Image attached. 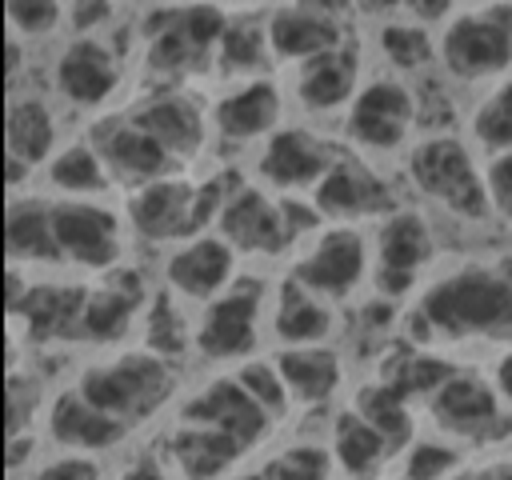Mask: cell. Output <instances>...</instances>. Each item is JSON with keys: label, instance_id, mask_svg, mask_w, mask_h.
Segmentation results:
<instances>
[{"label": "cell", "instance_id": "1", "mask_svg": "<svg viewBox=\"0 0 512 480\" xmlns=\"http://www.w3.org/2000/svg\"><path fill=\"white\" fill-rule=\"evenodd\" d=\"M416 320L444 340L512 332V264H464L420 292Z\"/></svg>", "mask_w": 512, "mask_h": 480}, {"label": "cell", "instance_id": "2", "mask_svg": "<svg viewBox=\"0 0 512 480\" xmlns=\"http://www.w3.org/2000/svg\"><path fill=\"white\" fill-rule=\"evenodd\" d=\"M436 56L460 84H500L512 76V4L456 12L436 40Z\"/></svg>", "mask_w": 512, "mask_h": 480}, {"label": "cell", "instance_id": "3", "mask_svg": "<svg viewBox=\"0 0 512 480\" xmlns=\"http://www.w3.org/2000/svg\"><path fill=\"white\" fill-rule=\"evenodd\" d=\"M408 180L428 204L456 220H484L492 212L484 192V168H476L472 148L460 136H424L408 152Z\"/></svg>", "mask_w": 512, "mask_h": 480}, {"label": "cell", "instance_id": "4", "mask_svg": "<svg viewBox=\"0 0 512 480\" xmlns=\"http://www.w3.org/2000/svg\"><path fill=\"white\" fill-rule=\"evenodd\" d=\"M76 388L104 416L132 428L136 420L152 416L172 392V364L152 352H124V356L84 368Z\"/></svg>", "mask_w": 512, "mask_h": 480}, {"label": "cell", "instance_id": "5", "mask_svg": "<svg viewBox=\"0 0 512 480\" xmlns=\"http://www.w3.org/2000/svg\"><path fill=\"white\" fill-rule=\"evenodd\" d=\"M232 16H224L212 4H188V8H152L144 28V56H148V72L152 76H184L204 68L208 60H216L220 36L228 28Z\"/></svg>", "mask_w": 512, "mask_h": 480}, {"label": "cell", "instance_id": "6", "mask_svg": "<svg viewBox=\"0 0 512 480\" xmlns=\"http://www.w3.org/2000/svg\"><path fill=\"white\" fill-rule=\"evenodd\" d=\"M416 96L400 76H372L344 112V136L364 152H396L416 128Z\"/></svg>", "mask_w": 512, "mask_h": 480}, {"label": "cell", "instance_id": "7", "mask_svg": "<svg viewBox=\"0 0 512 480\" xmlns=\"http://www.w3.org/2000/svg\"><path fill=\"white\" fill-rule=\"evenodd\" d=\"M368 264H372V252H368V240L360 236V228L356 224H332L296 260L292 280L320 300H348L364 284Z\"/></svg>", "mask_w": 512, "mask_h": 480}, {"label": "cell", "instance_id": "8", "mask_svg": "<svg viewBox=\"0 0 512 480\" xmlns=\"http://www.w3.org/2000/svg\"><path fill=\"white\" fill-rule=\"evenodd\" d=\"M432 224L424 212L416 208H396L392 216H384L376 244H372V276L376 288L384 296H404L412 292V284L420 280V272L432 260Z\"/></svg>", "mask_w": 512, "mask_h": 480}, {"label": "cell", "instance_id": "9", "mask_svg": "<svg viewBox=\"0 0 512 480\" xmlns=\"http://www.w3.org/2000/svg\"><path fill=\"white\" fill-rule=\"evenodd\" d=\"M52 228H56V248H60L64 264L104 272L124 252L120 216L96 200H56L52 204Z\"/></svg>", "mask_w": 512, "mask_h": 480}, {"label": "cell", "instance_id": "10", "mask_svg": "<svg viewBox=\"0 0 512 480\" xmlns=\"http://www.w3.org/2000/svg\"><path fill=\"white\" fill-rule=\"evenodd\" d=\"M128 228L148 244H184L204 236L196 224V184L180 176L152 180L128 196Z\"/></svg>", "mask_w": 512, "mask_h": 480}, {"label": "cell", "instance_id": "11", "mask_svg": "<svg viewBox=\"0 0 512 480\" xmlns=\"http://www.w3.org/2000/svg\"><path fill=\"white\" fill-rule=\"evenodd\" d=\"M260 288L256 284H232L224 296L204 304L196 320V352L204 360H240L256 348L260 328Z\"/></svg>", "mask_w": 512, "mask_h": 480}, {"label": "cell", "instance_id": "12", "mask_svg": "<svg viewBox=\"0 0 512 480\" xmlns=\"http://www.w3.org/2000/svg\"><path fill=\"white\" fill-rule=\"evenodd\" d=\"M164 280H168L172 296L196 300V304H212L236 280V248L224 236H208V232L192 236V240H184V244H176L168 252Z\"/></svg>", "mask_w": 512, "mask_h": 480}, {"label": "cell", "instance_id": "13", "mask_svg": "<svg viewBox=\"0 0 512 480\" xmlns=\"http://www.w3.org/2000/svg\"><path fill=\"white\" fill-rule=\"evenodd\" d=\"M56 92L76 108H100L120 88V56L100 36H72L52 64Z\"/></svg>", "mask_w": 512, "mask_h": 480}, {"label": "cell", "instance_id": "14", "mask_svg": "<svg viewBox=\"0 0 512 480\" xmlns=\"http://www.w3.org/2000/svg\"><path fill=\"white\" fill-rule=\"evenodd\" d=\"M92 148L104 160L108 176L120 180V184H132V188H144L152 180H164L176 168V160L144 128H136L128 116L100 120L96 132H92Z\"/></svg>", "mask_w": 512, "mask_h": 480}, {"label": "cell", "instance_id": "15", "mask_svg": "<svg viewBox=\"0 0 512 480\" xmlns=\"http://www.w3.org/2000/svg\"><path fill=\"white\" fill-rule=\"evenodd\" d=\"M268 48L280 60L304 64L312 56H324L348 40L344 20L332 4H280L268 16Z\"/></svg>", "mask_w": 512, "mask_h": 480}, {"label": "cell", "instance_id": "16", "mask_svg": "<svg viewBox=\"0 0 512 480\" xmlns=\"http://www.w3.org/2000/svg\"><path fill=\"white\" fill-rule=\"evenodd\" d=\"M128 120L136 128H144L176 164L192 160L200 148H204V136H208V124H204V112H200V100L180 92V88H160L152 92L148 100H140Z\"/></svg>", "mask_w": 512, "mask_h": 480}, {"label": "cell", "instance_id": "17", "mask_svg": "<svg viewBox=\"0 0 512 480\" xmlns=\"http://www.w3.org/2000/svg\"><path fill=\"white\" fill-rule=\"evenodd\" d=\"M332 164H336V152L324 136L308 128H280L268 136L256 160V172L280 192H304V188H316Z\"/></svg>", "mask_w": 512, "mask_h": 480}, {"label": "cell", "instance_id": "18", "mask_svg": "<svg viewBox=\"0 0 512 480\" xmlns=\"http://www.w3.org/2000/svg\"><path fill=\"white\" fill-rule=\"evenodd\" d=\"M312 204L320 216H336L340 224L356 220V216H372L384 212L392 216V184L380 180L372 168H364L352 156H336V164L328 168V176L312 188Z\"/></svg>", "mask_w": 512, "mask_h": 480}, {"label": "cell", "instance_id": "19", "mask_svg": "<svg viewBox=\"0 0 512 480\" xmlns=\"http://www.w3.org/2000/svg\"><path fill=\"white\" fill-rule=\"evenodd\" d=\"M220 236L236 248V252H252V256H276L284 252L292 240H288V228H284V208L276 200H268L260 188L252 184H240L224 212H220Z\"/></svg>", "mask_w": 512, "mask_h": 480}, {"label": "cell", "instance_id": "20", "mask_svg": "<svg viewBox=\"0 0 512 480\" xmlns=\"http://www.w3.org/2000/svg\"><path fill=\"white\" fill-rule=\"evenodd\" d=\"M432 416L444 432L464 436V440L500 436V428L508 424V416L500 408V392L492 384H484L480 376H464V372H456L432 396Z\"/></svg>", "mask_w": 512, "mask_h": 480}, {"label": "cell", "instance_id": "21", "mask_svg": "<svg viewBox=\"0 0 512 480\" xmlns=\"http://www.w3.org/2000/svg\"><path fill=\"white\" fill-rule=\"evenodd\" d=\"M184 424H204V428L228 432L244 448H252L268 428V412L240 388V380H212L184 404Z\"/></svg>", "mask_w": 512, "mask_h": 480}, {"label": "cell", "instance_id": "22", "mask_svg": "<svg viewBox=\"0 0 512 480\" xmlns=\"http://www.w3.org/2000/svg\"><path fill=\"white\" fill-rule=\"evenodd\" d=\"M356 80H360V48L352 40H344L340 48L312 56L304 64H296V100L308 112H336L356 100Z\"/></svg>", "mask_w": 512, "mask_h": 480}, {"label": "cell", "instance_id": "23", "mask_svg": "<svg viewBox=\"0 0 512 480\" xmlns=\"http://www.w3.org/2000/svg\"><path fill=\"white\" fill-rule=\"evenodd\" d=\"M280 88L268 80V76H256V80H244L236 84L232 92H224L212 108V128L220 140H232V144H248V140H260V136H272L276 120H280Z\"/></svg>", "mask_w": 512, "mask_h": 480}, {"label": "cell", "instance_id": "24", "mask_svg": "<svg viewBox=\"0 0 512 480\" xmlns=\"http://www.w3.org/2000/svg\"><path fill=\"white\" fill-rule=\"evenodd\" d=\"M48 436L68 448V452H80V456H92V452H108L116 448L124 436H128V424L104 416L96 404H88L80 396V388H68L52 400L48 408Z\"/></svg>", "mask_w": 512, "mask_h": 480}, {"label": "cell", "instance_id": "25", "mask_svg": "<svg viewBox=\"0 0 512 480\" xmlns=\"http://www.w3.org/2000/svg\"><path fill=\"white\" fill-rule=\"evenodd\" d=\"M56 156V116L44 96L12 92L4 108V160L36 168Z\"/></svg>", "mask_w": 512, "mask_h": 480}, {"label": "cell", "instance_id": "26", "mask_svg": "<svg viewBox=\"0 0 512 480\" xmlns=\"http://www.w3.org/2000/svg\"><path fill=\"white\" fill-rule=\"evenodd\" d=\"M4 256L16 264H64L52 228V204L36 196H12L4 208Z\"/></svg>", "mask_w": 512, "mask_h": 480}, {"label": "cell", "instance_id": "27", "mask_svg": "<svg viewBox=\"0 0 512 480\" xmlns=\"http://www.w3.org/2000/svg\"><path fill=\"white\" fill-rule=\"evenodd\" d=\"M172 460L176 468L188 476V480H220L248 448L228 436V432H216V428H204V424H184L176 428L172 436Z\"/></svg>", "mask_w": 512, "mask_h": 480}, {"label": "cell", "instance_id": "28", "mask_svg": "<svg viewBox=\"0 0 512 480\" xmlns=\"http://www.w3.org/2000/svg\"><path fill=\"white\" fill-rule=\"evenodd\" d=\"M276 368L288 384V396L296 404H324L340 388V356L324 344H300L284 348L276 356Z\"/></svg>", "mask_w": 512, "mask_h": 480}, {"label": "cell", "instance_id": "29", "mask_svg": "<svg viewBox=\"0 0 512 480\" xmlns=\"http://www.w3.org/2000/svg\"><path fill=\"white\" fill-rule=\"evenodd\" d=\"M140 308V284L136 276L128 280H108L92 292H84V312H80V336L96 344H112L128 332L132 316Z\"/></svg>", "mask_w": 512, "mask_h": 480}, {"label": "cell", "instance_id": "30", "mask_svg": "<svg viewBox=\"0 0 512 480\" xmlns=\"http://www.w3.org/2000/svg\"><path fill=\"white\" fill-rule=\"evenodd\" d=\"M332 328V312L320 296H312L308 288H300L296 280H288L276 296V308H272V332L288 344V348H300V344H320Z\"/></svg>", "mask_w": 512, "mask_h": 480}, {"label": "cell", "instance_id": "31", "mask_svg": "<svg viewBox=\"0 0 512 480\" xmlns=\"http://www.w3.org/2000/svg\"><path fill=\"white\" fill-rule=\"evenodd\" d=\"M108 180L112 176H108L104 160L96 156L92 140H76L48 160V184L56 192H64V200H92L96 192L108 188Z\"/></svg>", "mask_w": 512, "mask_h": 480}, {"label": "cell", "instance_id": "32", "mask_svg": "<svg viewBox=\"0 0 512 480\" xmlns=\"http://www.w3.org/2000/svg\"><path fill=\"white\" fill-rule=\"evenodd\" d=\"M268 20H228L224 36H220V48H216V68L224 76H244V80H256L264 60H268Z\"/></svg>", "mask_w": 512, "mask_h": 480}, {"label": "cell", "instance_id": "33", "mask_svg": "<svg viewBox=\"0 0 512 480\" xmlns=\"http://www.w3.org/2000/svg\"><path fill=\"white\" fill-rule=\"evenodd\" d=\"M332 456L352 472V476H368L388 452L392 444L360 416V412H344L336 424H332Z\"/></svg>", "mask_w": 512, "mask_h": 480}, {"label": "cell", "instance_id": "34", "mask_svg": "<svg viewBox=\"0 0 512 480\" xmlns=\"http://www.w3.org/2000/svg\"><path fill=\"white\" fill-rule=\"evenodd\" d=\"M468 128H472V140H476L488 156L512 152V76H504L500 84H492V88L480 96V104H476Z\"/></svg>", "mask_w": 512, "mask_h": 480}, {"label": "cell", "instance_id": "35", "mask_svg": "<svg viewBox=\"0 0 512 480\" xmlns=\"http://www.w3.org/2000/svg\"><path fill=\"white\" fill-rule=\"evenodd\" d=\"M144 336H148V352L160 360H176L188 352V344H196V332L188 328L184 312L176 308L172 296H156L144 320Z\"/></svg>", "mask_w": 512, "mask_h": 480}, {"label": "cell", "instance_id": "36", "mask_svg": "<svg viewBox=\"0 0 512 480\" xmlns=\"http://www.w3.org/2000/svg\"><path fill=\"white\" fill-rule=\"evenodd\" d=\"M380 56L396 68V72H416L432 60V40L424 36V28L416 20H388L376 36Z\"/></svg>", "mask_w": 512, "mask_h": 480}, {"label": "cell", "instance_id": "37", "mask_svg": "<svg viewBox=\"0 0 512 480\" xmlns=\"http://www.w3.org/2000/svg\"><path fill=\"white\" fill-rule=\"evenodd\" d=\"M408 400L404 396H396V392H388L384 384H376V388H368L364 392V400H360V416L396 448V444H404L408 440V432H412V416H408V408H404Z\"/></svg>", "mask_w": 512, "mask_h": 480}, {"label": "cell", "instance_id": "38", "mask_svg": "<svg viewBox=\"0 0 512 480\" xmlns=\"http://www.w3.org/2000/svg\"><path fill=\"white\" fill-rule=\"evenodd\" d=\"M4 24L12 28V36H24V40H36V36H48L56 32L68 16L64 4H52V0H4Z\"/></svg>", "mask_w": 512, "mask_h": 480}, {"label": "cell", "instance_id": "39", "mask_svg": "<svg viewBox=\"0 0 512 480\" xmlns=\"http://www.w3.org/2000/svg\"><path fill=\"white\" fill-rule=\"evenodd\" d=\"M236 380H240V388H244L268 416H284V408H288V384H284V376H280L276 364L252 360V364L240 368Z\"/></svg>", "mask_w": 512, "mask_h": 480}, {"label": "cell", "instance_id": "40", "mask_svg": "<svg viewBox=\"0 0 512 480\" xmlns=\"http://www.w3.org/2000/svg\"><path fill=\"white\" fill-rule=\"evenodd\" d=\"M456 448L440 444V440H420L412 444L408 452V464H404V480H448L456 472Z\"/></svg>", "mask_w": 512, "mask_h": 480}, {"label": "cell", "instance_id": "41", "mask_svg": "<svg viewBox=\"0 0 512 480\" xmlns=\"http://www.w3.org/2000/svg\"><path fill=\"white\" fill-rule=\"evenodd\" d=\"M268 480H328V452L316 444H296L272 464Z\"/></svg>", "mask_w": 512, "mask_h": 480}, {"label": "cell", "instance_id": "42", "mask_svg": "<svg viewBox=\"0 0 512 480\" xmlns=\"http://www.w3.org/2000/svg\"><path fill=\"white\" fill-rule=\"evenodd\" d=\"M484 192L492 216H500L512 228V152H496L484 164Z\"/></svg>", "mask_w": 512, "mask_h": 480}, {"label": "cell", "instance_id": "43", "mask_svg": "<svg viewBox=\"0 0 512 480\" xmlns=\"http://www.w3.org/2000/svg\"><path fill=\"white\" fill-rule=\"evenodd\" d=\"M28 412H36V384L12 376V380H8V400H4V420H8V432H4V436H8V440L28 436V432H24Z\"/></svg>", "mask_w": 512, "mask_h": 480}, {"label": "cell", "instance_id": "44", "mask_svg": "<svg viewBox=\"0 0 512 480\" xmlns=\"http://www.w3.org/2000/svg\"><path fill=\"white\" fill-rule=\"evenodd\" d=\"M28 480H100V464L92 456L68 452V456H56V460L40 464Z\"/></svg>", "mask_w": 512, "mask_h": 480}, {"label": "cell", "instance_id": "45", "mask_svg": "<svg viewBox=\"0 0 512 480\" xmlns=\"http://www.w3.org/2000/svg\"><path fill=\"white\" fill-rule=\"evenodd\" d=\"M112 12V4H68V28L76 36H96V28L108 24Z\"/></svg>", "mask_w": 512, "mask_h": 480}, {"label": "cell", "instance_id": "46", "mask_svg": "<svg viewBox=\"0 0 512 480\" xmlns=\"http://www.w3.org/2000/svg\"><path fill=\"white\" fill-rule=\"evenodd\" d=\"M20 60H24V44H20L16 36H8V40H4V84H16Z\"/></svg>", "mask_w": 512, "mask_h": 480}, {"label": "cell", "instance_id": "47", "mask_svg": "<svg viewBox=\"0 0 512 480\" xmlns=\"http://www.w3.org/2000/svg\"><path fill=\"white\" fill-rule=\"evenodd\" d=\"M492 388L500 392V400H504V404H512V348L496 360V380H492Z\"/></svg>", "mask_w": 512, "mask_h": 480}, {"label": "cell", "instance_id": "48", "mask_svg": "<svg viewBox=\"0 0 512 480\" xmlns=\"http://www.w3.org/2000/svg\"><path fill=\"white\" fill-rule=\"evenodd\" d=\"M404 12H412L416 24H420V20H440V16L452 20V4H448V0H436V4H408Z\"/></svg>", "mask_w": 512, "mask_h": 480}, {"label": "cell", "instance_id": "49", "mask_svg": "<svg viewBox=\"0 0 512 480\" xmlns=\"http://www.w3.org/2000/svg\"><path fill=\"white\" fill-rule=\"evenodd\" d=\"M120 480H168V476H164V472H160L152 460H140V464H132V468L120 476Z\"/></svg>", "mask_w": 512, "mask_h": 480}, {"label": "cell", "instance_id": "50", "mask_svg": "<svg viewBox=\"0 0 512 480\" xmlns=\"http://www.w3.org/2000/svg\"><path fill=\"white\" fill-rule=\"evenodd\" d=\"M472 480H504V472H480V476H472Z\"/></svg>", "mask_w": 512, "mask_h": 480}, {"label": "cell", "instance_id": "51", "mask_svg": "<svg viewBox=\"0 0 512 480\" xmlns=\"http://www.w3.org/2000/svg\"><path fill=\"white\" fill-rule=\"evenodd\" d=\"M232 480H268V476H260V472H244V476H232Z\"/></svg>", "mask_w": 512, "mask_h": 480}, {"label": "cell", "instance_id": "52", "mask_svg": "<svg viewBox=\"0 0 512 480\" xmlns=\"http://www.w3.org/2000/svg\"><path fill=\"white\" fill-rule=\"evenodd\" d=\"M452 480H468V476H452Z\"/></svg>", "mask_w": 512, "mask_h": 480}]
</instances>
